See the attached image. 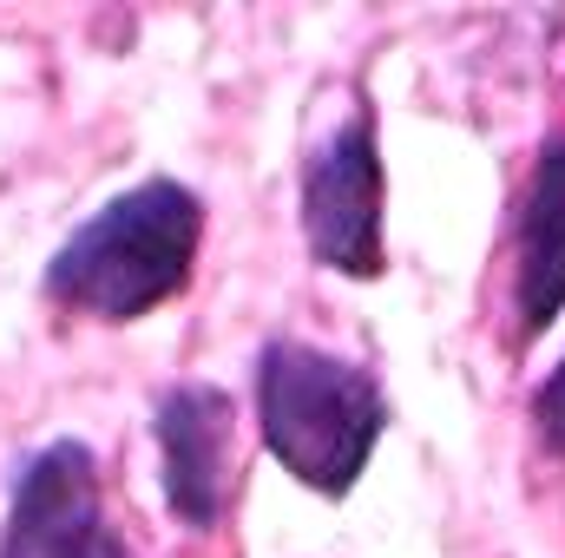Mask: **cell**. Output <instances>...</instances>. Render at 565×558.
Wrapping results in <instances>:
<instances>
[{
  "instance_id": "cell-1",
  "label": "cell",
  "mask_w": 565,
  "mask_h": 558,
  "mask_svg": "<svg viewBox=\"0 0 565 558\" xmlns=\"http://www.w3.org/2000/svg\"><path fill=\"white\" fill-rule=\"evenodd\" d=\"M204 250V197L178 178H145L106 197L73 237L46 257L40 296L86 322H145L171 296H184Z\"/></svg>"
},
{
  "instance_id": "cell-4",
  "label": "cell",
  "mask_w": 565,
  "mask_h": 558,
  "mask_svg": "<svg viewBox=\"0 0 565 558\" xmlns=\"http://www.w3.org/2000/svg\"><path fill=\"white\" fill-rule=\"evenodd\" d=\"M164 513L184 533H211L237 493V401L217 382H171L151 401Z\"/></svg>"
},
{
  "instance_id": "cell-2",
  "label": "cell",
  "mask_w": 565,
  "mask_h": 558,
  "mask_svg": "<svg viewBox=\"0 0 565 558\" xmlns=\"http://www.w3.org/2000/svg\"><path fill=\"white\" fill-rule=\"evenodd\" d=\"M257 433L296 486L316 500H349L388 433V395L375 368L316 348L302 335H270L257 348Z\"/></svg>"
},
{
  "instance_id": "cell-7",
  "label": "cell",
  "mask_w": 565,
  "mask_h": 558,
  "mask_svg": "<svg viewBox=\"0 0 565 558\" xmlns=\"http://www.w3.org/2000/svg\"><path fill=\"white\" fill-rule=\"evenodd\" d=\"M526 415H533V440H540L553 460H565V355L546 368V382L533 388Z\"/></svg>"
},
{
  "instance_id": "cell-6",
  "label": "cell",
  "mask_w": 565,
  "mask_h": 558,
  "mask_svg": "<svg viewBox=\"0 0 565 558\" xmlns=\"http://www.w3.org/2000/svg\"><path fill=\"white\" fill-rule=\"evenodd\" d=\"M513 315L520 342L546 335L565 315V139L533 151L513 204Z\"/></svg>"
},
{
  "instance_id": "cell-3",
  "label": "cell",
  "mask_w": 565,
  "mask_h": 558,
  "mask_svg": "<svg viewBox=\"0 0 565 558\" xmlns=\"http://www.w3.org/2000/svg\"><path fill=\"white\" fill-rule=\"evenodd\" d=\"M296 217L302 244L322 270L349 282H375L388 270V164H382V132L375 106H355L335 132L309 144L302 178H296Z\"/></svg>"
},
{
  "instance_id": "cell-8",
  "label": "cell",
  "mask_w": 565,
  "mask_h": 558,
  "mask_svg": "<svg viewBox=\"0 0 565 558\" xmlns=\"http://www.w3.org/2000/svg\"><path fill=\"white\" fill-rule=\"evenodd\" d=\"M86 558H139V552H132V546H126V539H119V533L106 526V533H99V539L86 546Z\"/></svg>"
},
{
  "instance_id": "cell-5",
  "label": "cell",
  "mask_w": 565,
  "mask_h": 558,
  "mask_svg": "<svg viewBox=\"0 0 565 558\" xmlns=\"http://www.w3.org/2000/svg\"><path fill=\"white\" fill-rule=\"evenodd\" d=\"M99 533V453L73 433L33 447L7 493L0 558H86Z\"/></svg>"
}]
</instances>
